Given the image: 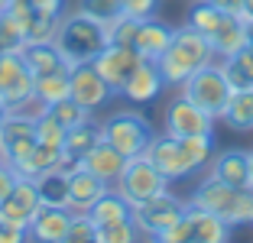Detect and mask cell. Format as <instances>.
I'll use <instances>...</instances> for the list:
<instances>
[{"label": "cell", "mask_w": 253, "mask_h": 243, "mask_svg": "<svg viewBox=\"0 0 253 243\" xmlns=\"http://www.w3.org/2000/svg\"><path fill=\"white\" fill-rule=\"evenodd\" d=\"M78 10L107 26V23H114L124 13V0H78Z\"/></svg>", "instance_id": "f35d334b"}, {"label": "cell", "mask_w": 253, "mask_h": 243, "mask_svg": "<svg viewBox=\"0 0 253 243\" xmlns=\"http://www.w3.org/2000/svg\"><path fill=\"white\" fill-rule=\"evenodd\" d=\"M221 68H224V75H227L234 91H253V49L250 45L237 49L234 55H224Z\"/></svg>", "instance_id": "484cf974"}, {"label": "cell", "mask_w": 253, "mask_h": 243, "mask_svg": "<svg viewBox=\"0 0 253 243\" xmlns=\"http://www.w3.org/2000/svg\"><path fill=\"white\" fill-rule=\"evenodd\" d=\"M153 136H156V133H153V123H149L140 111H114L101 120V140L111 143L126 159L146 153Z\"/></svg>", "instance_id": "3957f363"}, {"label": "cell", "mask_w": 253, "mask_h": 243, "mask_svg": "<svg viewBox=\"0 0 253 243\" xmlns=\"http://www.w3.org/2000/svg\"><path fill=\"white\" fill-rule=\"evenodd\" d=\"M250 185H253V149H250Z\"/></svg>", "instance_id": "f907efd6"}, {"label": "cell", "mask_w": 253, "mask_h": 243, "mask_svg": "<svg viewBox=\"0 0 253 243\" xmlns=\"http://www.w3.org/2000/svg\"><path fill=\"white\" fill-rule=\"evenodd\" d=\"M130 240H140L133 221H120V224L97 227V243H130Z\"/></svg>", "instance_id": "60d3db41"}, {"label": "cell", "mask_w": 253, "mask_h": 243, "mask_svg": "<svg viewBox=\"0 0 253 243\" xmlns=\"http://www.w3.org/2000/svg\"><path fill=\"white\" fill-rule=\"evenodd\" d=\"M208 175L221 178L231 188L250 185V153H244V149H221V153H214V159L208 165Z\"/></svg>", "instance_id": "ac0fdd59"}, {"label": "cell", "mask_w": 253, "mask_h": 243, "mask_svg": "<svg viewBox=\"0 0 253 243\" xmlns=\"http://www.w3.org/2000/svg\"><path fill=\"white\" fill-rule=\"evenodd\" d=\"M143 156L169 178V185L172 182H185V178H192L195 172H198L195 162H192V156H188V149H185V143H182L179 136H169V133L153 136V143L146 146Z\"/></svg>", "instance_id": "30bf717a"}, {"label": "cell", "mask_w": 253, "mask_h": 243, "mask_svg": "<svg viewBox=\"0 0 253 243\" xmlns=\"http://www.w3.org/2000/svg\"><path fill=\"white\" fill-rule=\"evenodd\" d=\"M136 26H140V20L130 13H120L114 23H107V36H111V42H120V45H133V36H136Z\"/></svg>", "instance_id": "b9f144b4"}, {"label": "cell", "mask_w": 253, "mask_h": 243, "mask_svg": "<svg viewBox=\"0 0 253 243\" xmlns=\"http://www.w3.org/2000/svg\"><path fill=\"white\" fill-rule=\"evenodd\" d=\"M182 143H185V149H188V156H192V162H195V169H208L211 165V159H214V133H198V136H182Z\"/></svg>", "instance_id": "d590c367"}, {"label": "cell", "mask_w": 253, "mask_h": 243, "mask_svg": "<svg viewBox=\"0 0 253 243\" xmlns=\"http://www.w3.org/2000/svg\"><path fill=\"white\" fill-rule=\"evenodd\" d=\"M39 211V192H36V178L20 175L13 182V188L7 192V198L0 201V221L13 224V227L30 230L33 214Z\"/></svg>", "instance_id": "7c38bea8"}, {"label": "cell", "mask_w": 253, "mask_h": 243, "mask_svg": "<svg viewBox=\"0 0 253 243\" xmlns=\"http://www.w3.org/2000/svg\"><path fill=\"white\" fill-rule=\"evenodd\" d=\"M231 198H234L231 185H224L221 178H214V175H205L198 185H195V192L188 195L185 204L188 207H201V211H211V214H217V217H224L227 207H231Z\"/></svg>", "instance_id": "d6986e66"}, {"label": "cell", "mask_w": 253, "mask_h": 243, "mask_svg": "<svg viewBox=\"0 0 253 243\" xmlns=\"http://www.w3.org/2000/svg\"><path fill=\"white\" fill-rule=\"evenodd\" d=\"M55 45L59 52L68 59V65H78V62H94L104 45L111 42L107 36V26L104 23H97L94 16L82 13V10H65L59 20V30H55Z\"/></svg>", "instance_id": "7a4b0ae2"}, {"label": "cell", "mask_w": 253, "mask_h": 243, "mask_svg": "<svg viewBox=\"0 0 253 243\" xmlns=\"http://www.w3.org/2000/svg\"><path fill=\"white\" fill-rule=\"evenodd\" d=\"M36 192H39V204L68 207V169L42 172V175L36 178Z\"/></svg>", "instance_id": "83f0119b"}, {"label": "cell", "mask_w": 253, "mask_h": 243, "mask_svg": "<svg viewBox=\"0 0 253 243\" xmlns=\"http://www.w3.org/2000/svg\"><path fill=\"white\" fill-rule=\"evenodd\" d=\"M211 59H217L214 49H211L208 36H201L198 30H192L188 23H182L179 30L172 33L169 49L156 59V68L163 75L166 88H182L201 65H208Z\"/></svg>", "instance_id": "6da1fadb"}, {"label": "cell", "mask_w": 253, "mask_h": 243, "mask_svg": "<svg viewBox=\"0 0 253 243\" xmlns=\"http://www.w3.org/2000/svg\"><path fill=\"white\" fill-rule=\"evenodd\" d=\"M3 120H7V104L0 101V126H3Z\"/></svg>", "instance_id": "681fc988"}, {"label": "cell", "mask_w": 253, "mask_h": 243, "mask_svg": "<svg viewBox=\"0 0 253 243\" xmlns=\"http://www.w3.org/2000/svg\"><path fill=\"white\" fill-rule=\"evenodd\" d=\"M33 126H36V140L42 143V146H55V149H62V143H65V133H68V130L52 117V111L39 107L36 117H33Z\"/></svg>", "instance_id": "d6a6232c"}, {"label": "cell", "mask_w": 253, "mask_h": 243, "mask_svg": "<svg viewBox=\"0 0 253 243\" xmlns=\"http://www.w3.org/2000/svg\"><path fill=\"white\" fill-rule=\"evenodd\" d=\"M78 165H84L88 172H94L101 182H107V185L114 188V185H117V178H120V172H124V165H126V156L117 153L111 143L101 140L82 162H78Z\"/></svg>", "instance_id": "ffe728a7"}, {"label": "cell", "mask_w": 253, "mask_h": 243, "mask_svg": "<svg viewBox=\"0 0 253 243\" xmlns=\"http://www.w3.org/2000/svg\"><path fill=\"white\" fill-rule=\"evenodd\" d=\"M68 240H75V243H94L97 240V224L91 221L88 211H72V230H68Z\"/></svg>", "instance_id": "ab89813d"}, {"label": "cell", "mask_w": 253, "mask_h": 243, "mask_svg": "<svg viewBox=\"0 0 253 243\" xmlns=\"http://www.w3.org/2000/svg\"><path fill=\"white\" fill-rule=\"evenodd\" d=\"M208 3H214L217 10H224L231 16H240V10H244V0H208Z\"/></svg>", "instance_id": "bcb514c9"}, {"label": "cell", "mask_w": 253, "mask_h": 243, "mask_svg": "<svg viewBox=\"0 0 253 243\" xmlns=\"http://www.w3.org/2000/svg\"><path fill=\"white\" fill-rule=\"evenodd\" d=\"M23 30H26V45H30V42H52L55 30H59V20L33 13V16L23 20Z\"/></svg>", "instance_id": "74e56055"}, {"label": "cell", "mask_w": 253, "mask_h": 243, "mask_svg": "<svg viewBox=\"0 0 253 243\" xmlns=\"http://www.w3.org/2000/svg\"><path fill=\"white\" fill-rule=\"evenodd\" d=\"M163 88H166V81H163V75H159L156 62L143 59L140 65L133 68V75L126 78V84L120 88V97H126V101L136 104V107H143V104L156 101V97L163 94Z\"/></svg>", "instance_id": "5bb4252c"}, {"label": "cell", "mask_w": 253, "mask_h": 243, "mask_svg": "<svg viewBox=\"0 0 253 243\" xmlns=\"http://www.w3.org/2000/svg\"><path fill=\"white\" fill-rule=\"evenodd\" d=\"M244 20H253V0H244V10H240Z\"/></svg>", "instance_id": "7dc6e473"}, {"label": "cell", "mask_w": 253, "mask_h": 243, "mask_svg": "<svg viewBox=\"0 0 253 243\" xmlns=\"http://www.w3.org/2000/svg\"><path fill=\"white\" fill-rule=\"evenodd\" d=\"M143 62V55L133 49V45H120V42H107L104 52L94 59V68L104 75V81L120 94V88L126 84V78L133 75V68Z\"/></svg>", "instance_id": "4fadbf2b"}, {"label": "cell", "mask_w": 253, "mask_h": 243, "mask_svg": "<svg viewBox=\"0 0 253 243\" xmlns=\"http://www.w3.org/2000/svg\"><path fill=\"white\" fill-rule=\"evenodd\" d=\"M172 33H175V30H172L169 23H163L156 13H153V16H143L140 26H136V36H133V49L140 52L143 59L156 62L159 55H163V52L169 49Z\"/></svg>", "instance_id": "e0dca14e"}, {"label": "cell", "mask_w": 253, "mask_h": 243, "mask_svg": "<svg viewBox=\"0 0 253 243\" xmlns=\"http://www.w3.org/2000/svg\"><path fill=\"white\" fill-rule=\"evenodd\" d=\"M36 111H7V120L0 126V159L13 165L20 172V165L33 156L36 149V126H33Z\"/></svg>", "instance_id": "52a82bcc"}, {"label": "cell", "mask_w": 253, "mask_h": 243, "mask_svg": "<svg viewBox=\"0 0 253 243\" xmlns=\"http://www.w3.org/2000/svg\"><path fill=\"white\" fill-rule=\"evenodd\" d=\"M20 55H23V62H26V68L33 72V78L55 75V72H68V68H72L55 42H30Z\"/></svg>", "instance_id": "7402d4cb"}, {"label": "cell", "mask_w": 253, "mask_h": 243, "mask_svg": "<svg viewBox=\"0 0 253 243\" xmlns=\"http://www.w3.org/2000/svg\"><path fill=\"white\" fill-rule=\"evenodd\" d=\"M68 81H72V97L82 107H88L91 114L107 107V104L117 97V91L104 81V75L94 68V62H78V65L68 68Z\"/></svg>", "instance_id": "8fae6325"}, {"label": "cell", "mask_w": 253, "mask_h": 243, "mask_svg": "<svg viewBox=\"0 0 253 243\" xmlns=\"http://www.w3.org/2000/svg\"><path fill=\"white\" fill-rule=\"evenodd\" d=\"M23 240H30V234L23 227H13V224L0 221V243H23Z\"/></svg>", "instance_id": "f6af8a7d"}, {"label": "cell", "mask_w": 253, "mask_h": 243, "mask_svg": "<svg viewBox=\"0 0 253 243\" xmlns=\"http://www.w3.org/2000/svg\"><path fill=\"white\" fill-rule=\"evenodd\" d=\"M91 221L97 227H107V224H120V221H133V204L117 192V188H107L94 204L88 207Z\"/></svg>", "instance_id": "603a6c76"}, {"label": "cell", "mask_w": 253, "mask_h": 243, "mask_svg": "<svg viewBox=\"0 0 253 243\" xmlns=\"http://www.w3.org/2000/svg\"><path fill=\"white\" fill-rule=\"evenodd\" d=\"M26 49V30L10 10L0 13V52H23Z\"/></svg>", "instance_id": "e575fe53"}, {"label": "cell", "mask_w": 253, "mask_h": 243, "mask_svg": "<svg viewBox=\"0 0 253 243\" xmlns=\"http://www.w3.org/2000/svg\"><path fill=\"white\" fill-rule=\"evenodd\" d=\"M244 26H247V45L253 49V20H244Z\"/></svg>", "instance_id": "c3c4849f"}, {"label": "cell", "mask_w": 253, "mask_h": 243, "mask_svg": "<svg viewBox=\"0 0 253 243\" xmlns=\"http://www.w3.org/2000/svg\"><path fill=\"white\" fill-rule=\"evenodd\" d=\"M7 7H10V0H0V13H3Z\"/></svg>", "instance_id": "816d5d0a"}, {"label": "cell", "mask_w": 253, "mask_h": 243, "mask_svg": "<svg viewBox=\"0 0 253 243\" xmlns=\"http://www.w3.org/2000/svg\"><path fill=\"white\" fill-rule=\"evenodd\" d=\"M217 120L237 133H250L253 130V91H234Z\"/></svg>", "instance_id": "4316f807"}, {"label": "cell", "mask_w": 253, "mask_h": 243, "mask_svg": "<svg viewBox=\"0 0 253 243\" xmlns=\"http://www.w3.org/2000/svg\"><path fill=\"white\" fill-rule=\"evenodd\" d=\"M224 221L231 227H247L253 224V185H244V188H234L231 207L224 214Z\"/></svg>", "instance_id": "836d02e7"}, {"label": "cell", "mask_w": 253, "mask_h": 243, "mask_svg": "<svg viewBox=\"0 0 253 243\" xmlns=\"http://www.w3.org/2000/svg\"><path fill=\"white\" fill-rule=\"evenodd\" d=\"M33 97H36L39 107H52V104L72 97V81H68V72H55V75H42L33 84Z\"/></svg>", "instance_id": "f1b7e54d"}, {"label": "cell", "mask_w": 253, "mask_h": 243, "mask_svg": "<svg viewBox=\"0 0 253 243\" xmlns=\"http://www.w3.org/2000/svg\"><path fill=\"white\" fill-rule=\"evenodd\" d=\"M33 84L36 78L20 52H0V101L7 104V111H39Z\"/></svg>", "instance_id": "5b68a950"}, {"label": "cell", "mask_w": 253, "mask_h": 243, "mask_svg": "<svg viewBox=\"0 0 253 243\" xmlns=\"http://www.w3.org/2000/svg\"><path fill=\"white\" fill-rule=\"evenodd\" d=\"M45 111H52V117L59 120L65 130H72V126H78V123H88V120L94 117V114H91L88 107H82L75 97H65V101L52 104V107H45Z\"/></svg>", "instance_id": "8d00e7d4"}, {"label": "cell", "mask_w": 253, "mask_h": 243, "mask_svg": "<svg viewBox=\"0 0 253 243\" xmlns=\"http://www.w3.org/2000/svg\"><path fill=\"white\" fill-rule=\"evenodd\" d=\"M182 214H185V201L179 195L172 192H159L156 198L143 201V204H133V224H136V234L140 240H159L172 224L179 221Z\"/></svg>", "instance_id": "ba28073f"}, {"label": "cell", "mask_w": 253, "mask_h": 243, "mask_svg": "<svg viewBox=\"0 0 253 243\" xmlns=\"http://www.w3.org/2000/svg\"><path fill=\"white\" fill-rule=\"evenodd\" d=\"M7 10L16 16V20H26V16H33V13L62 20V13L68 10V0H10Z\"/></svg>", "instance_id": "1f68e13d"}, {"label": "cell", "mask_w": 253, "mask_h": 243, "mask_svg": "<svg viewBox=\"0 0 253 243\" xmlns=\"http://www.w3.org/2000/svg\"><path fill=\"white\" fill-rule=\"evenodd\" d=\"M101 143V123H94V120H88V123H78L72 126V130L65 133V143H62V153H65L68 165H75V162H82L84 156L91 153V149Z\"/></svg>", "instance_id": "d4e9b609"}, {"label": "cell", "mask_w": 253, "mask_h": 243, "mask_svg": "<svg viewBox=\"0 0 253 243\" xmlns=\"http://www.w3.org/2000/svg\"><path fill=\"white\" fill-rule=\"evenodd\" d=\"M179 91L185 97H192L201 111H208L214 120L221 117V111L227 107V101H231V94H234V88H231V81H227V75H224L221 62H214V59H211L208 65H201Z\"/></svg>", "instance_id": "277c9868"}, {"label": "cell", "mask_w": 253, "mask_h": 243, "mask_svg": "<svg viewBox=\"0 0 253 243\" xmlns=\"http://www.w3.org/2000/svg\"><path fill=\"white\" fill-rule=\"evenodd\" d=\"M16 178H20V172H16L13 165H7V162L0 159V201L7 198V192L13 188V182H16Z\"/></svg>", "instance_id": "ee69618b"}, {"label": "cell", "mask_w": 253, "mask_h": 243, "mask_svg": "<svg viewBox=\"0 0 253 243\" xmlns=\"http://www.w3.org/2000/svg\"><path fill=\"white\" fill-rule=\"evenodd\" d=\"M159 10V0H124V13L136 16V20H143V16H153Z\"/></svg>", "instance_id": "7bdbcfd3"}, {"label": "cell", "mask_w": 253, "mask_h": 243, "mask_svg": "<svg viewBox=\"0 0 253 243\" xmlns=\"http://www.w3.org/2000/svg\"><path fill=\"white\" fill-rule=\"evenodd\" d=\"M185 217H188V227H192V243H224V240H231L234 227L224 221V217H217V214L185 204Z\"/></svg>", "instance_id": "44dd1931"}, {"label": "cell", "mask_w": 253, "mask_h": 243, "mask_svg": "<svg viewBox=\"0 0 253 243\" xmlns=\"http://www.w3.org/2000/svg\"><path fill=\"white\" fill-rule=\"evenodd\" d=\"M211 49H214L217 59H224V55H234L237 49H244L247 45V26H244V16H224V23L217 26L214 33L208 36Z\"/></svg>", "instance_id": "cb8c5ba5"}, {"label": "cell", "mask_w": 253, "mask_h": 243, "mask_svg": "<svg viewBox=\"0 0 253 243\" xmlns=\"http://www.w3.org/2000/svg\"><path fill=\"white\" fill-rule=\"evenodd\" d=\"M72 230V207H49L39 204V211L30 221V240H45V243H65Z\"/></svg>", "instance_id": "9a60e30c"}, {"label": "cell", "mask_w": 253, "mask_h": 243, "mask_svg": "<svg viewBox=\"0 0 253 243\" xmlns=\"http://www.w3.org/2000/svg\"><path fill=\"white\" fill-rule=\"evenodd\" d=\"M68 159L62 149L55 146H42V143H36V149H33V156L20 165V175L26 178H39L42 172H52V169H65Z\"/></svg>", "instance_id": "f546056e"}, {"label": "cell", "mask_w": 253, "mask_h": 243, "mask_svg": "<svg viewBox=\"0 0 253 243\" xmlns=\"http://www.w3.org/2000/svg\"><path fill=\"white\" fill-rule=\"evenodd\" d=\"M65 169H68V207H72V211H88V207L111 188L107 182H101L94 172H88L84 165H78V162H75V165H65Z\"/></svg>", "instance_id": "2e32d148"}, {"label": "cell", "mask_w": 253, "mask_h": 243, "mask_svg": "<svg viewBox=\"0 0 253 243\" xmlns=\"http://www.w3.org/2000/svg\"><path fill=\"white\" fill-rule=\"evenodd\" d=\"M114 188H117L130 204H143V201L156 198L159 192H169V178H166L146 156H133V159H126V165H124V172H120Z\"/></svg>", "instance_id": "8992f818"}, {"label": "cell", "mask_w": 253, "mask_h": 243, "mask_svg": "<svg viewBox=\"0 0 253 243\" xmlns=\"http://www.w3.org/2000/svg\"><path fill=\"white\" fill-rule=\"evenodd\" d=\"M214 123L217 120L208 111H201L198 104L192 97H185L182 91L166 104V114H163V133L179 136V140L182 136H198V133H214Z\"/></svg>", "instance_id": "9c48e42d"}, {"label": "cell", "mask_w": 253, "mask_h": 243, "mask_svg": "<svg viewBox=\"0 0 253 243\" xmlns=\"http://www.w3.org/2000/svg\"><path fill=\"white\" fill-rule=\"evenodd\" d=\"M224 10H217L214 3H208V0H195L192 7H188V13H185V23L192 26V30H198L201 36H211V33L217 30L224 23Z\"/></svg>", "instance_id": "4dcf8cb0"}]
</instances>
